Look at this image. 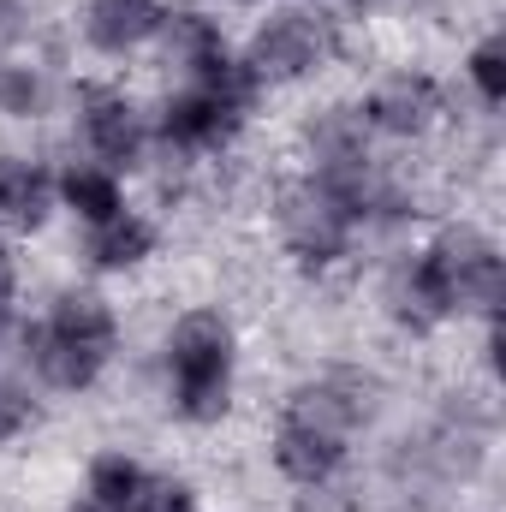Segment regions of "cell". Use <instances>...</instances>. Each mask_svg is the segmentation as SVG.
<instances>
[{
    "instance_id": "9",
    "label": "cell",
    "mask_w": 506,
    "mask_h": 512,
    "mask_svg": "<svg viewBox=\"0 0 506 512\" xmlns=\"http://www.w3.org/2000/svg\"><path fill=\"white\" fill-rule=\"evenodd\" d=\"M84 131H90L102 161H114V167L137 161L143 131H137V114H131V102L120 90H84Z\"/></svg>"
},
{
    "instance_id": "12",
    "label": "cell",
    "mask_w": 506,
    "mask_h": 512,
    "mask_svg": "<svg viewBox=\"0 0 506 512\" xmlns=\"http://www.w3.org/2000/svg\"><path fill=\"white\" fill-rule=\"evenodd\" d=\"M0 215L12 227H42V215H48V173L36 161L0 155Z\"/></svg>"
},
{
    "instance_id": "16",
    "label": "cell",
    "mask_w": 506,
    "mask_h": 512,
    "mask_svg": "<svg viewBox=\"0 0 506 512\" xmlns=\"http://www.w3.org/2000/svg\"><path fill=\"white\" fill-rule=\"evenodd\" d=\"M143 483L149 477L131 459H120V453H108V459L90 465V501H96V512H131L137 495H143Z\"/></svg>"
},
{
    "instance_id": "18",
    "label": "cell",
    "mask_w": 506,
    "mask_h": 512,
    "mask_svg": "<svg viewBox=\"0 0 506 512\" xmlns=\"http://www.w3.org/2000/svg\"><path fill=\"white\" fill-rule=\"evenodd\" d=\"M36 102H42V84L30 72H0V108L6 114H30Z\"/></svg>"
},
{
    "instance_id": "20",
    "label": "cell",
    "mask_w": 506,
    "mask_h": 512,
    "mask_svg": "<svg viewBox=\"0 0 506 512\" xmlns=\"http://www.w3.org/2000/svg\"><path fill=\"white\" fill-rule=\"evenodd\" d=\"M24 417H30V399H24L18 387L0 382V441H12V435L24 429Z\"/></svg>"
},
{
    "instance_id": "19",
    "label": "cell",
    "mask_w": 506,
    "mask_h": 512,
    "mask_svg": "<svg viewBox=\"0 0 506 512\" xmlns=\"http://www.w3.org/2000/svg\"><path fill=\"white\" fill-rule=\"evenodd\" d=\"M131 512H197V507H191V495L179 483H143V495H137Z\"/></svg>"
},
{
    "instance_id": "11",
    "label": "cell",
    "mask_w": 506,
    "mask_h": 512,
    "mask_svg": "<svg viewBox=\"0 0 506 512\" xmlns=\"http://www.w3.org/2000/svg\"><path fill=\"white\" fill-rule=\"evenodd\" d=\"M30 358H36V370H42L54 387H90L102 370H108L114 352L84 346V340H66V334H54V328L42 322V328H30Z\"/></svg>"
},
{
    "instance_id": "8",
    "label": "cell",
    "mask_w": 506,
    "mask_h": 512,
    "mask_svg": "<svg viewBox=\"0 0 506 512\" xmlns=\"http://www.w3.org/2000/svg\"><path fill=\"white\" fill-rule=\"evenodd\" d=\"M435 114H441V90H435L429 78H417V72L387 78L376 96H370V126L393 131V137H417V131H429Z\"/></svg>"
},
{
    "instance_id": "13",
    "label": "cell",
    "mask_w": 506,
    "mask_h": 512,
    "mask_svg": "<svg viewBox=\"0 0 506 512\" xmlns=\"http://www.w3.org/2000/svg\"><path fill=\"white\" fill-rule=\"evenodd\" d=\"M48 328H54V334H66V340H84V346L114 352V310H108L96 292H66V298L54 304Z\"/></svg>"
},
{
    "instance_id": "6",
    "label": "cell",
    "mask_w": 506,
    "mask_h": 512,
    "mask_svg": "<svg viewBox=\"0 0 506 512\" xmlns=\"http://www.w3.org/2000/svg\"><path fill=\"white\" fill-rule=\"evenodd\" d=\"M340 459H346V441H340V435H322V429H310V423L280 417V435H274V465H280L292 483L316 489V483H328V477L340 471Z\"/></svg>"
},
{
    "instance_id": "3",
    "label": "cell",
    "mask_w": 506,
    "mask_h": 512,
    "mask_svg": "<svg viewBox=\"0 0 506 512\" xmlns=\"http://www.w3.org/2000/svg\"><path fill=\"white\" fill-rule=\"evenodd\" d=\"M352 221H358V203L340 197V191L322 185V179L292 185V191L280 197V227H286L292 251L304 256V262H334V256L346 251Z\"/></svg>"
},
{
    "instance_id": "15",
    "label": "cell",
    "mask_w": 506,
    "mask_h": 512,
    "mask_svg": "<svg viewBox=\"0 0 506 512\" xmlns=\"http://www.w3.org/2000/svg\"><path fill=\"white\" fill-rule=\"evenodd\" d=\"M60 197H66L90 227L126 215V209H120V185H114V173H102V167H72V173L60 179Z\"/></svg>"
},
{
    "instance_id": "5",
    "label": "cell",
    "mask_w": 506,
    "mask_h": 512,
    "mask_svg": "<svg viewBox=\"0 0 506 512\" xmlns=\"http://www.w3.org/2000/svg\"><path fill=\"white\" fill-rule=\"evenodd\" d=\"M370 411V399H364V382L358 376H322V382L298 387L292 393V405H286V417L292 423H310V429H322V435H352L358 429V417Z\"/></svg>"
},
{
    "instance_id": "10",
    "label": "cell",
    "mask_w": 506,
    "mask_h": 512,
    "mask_svg": "<svg viewBox=\"0 0 506 512\" xmlns=\"http://www.w3.org/2000/svg\"><path fill=\"white\" fill-rule=\"evenodd\" d=\"M161 24H167L161 0H90V18H84L90 42H96L102 54H126L143 36H155Z\"/></svg>"
},
{
    "instance_id": "7",
    "label": "cell",
    "mask_w": 506,
    "mask_h": 512,
    "mask_svg": "<svg viewBox=\"0 0 506 512\" xmlns=\"http://www.w3.org/2000/svg\"><path fill=\"white\" fill-rule=\"evenodd\" d=\"M245 120V108H233V102H221V96H209V90H191V96H179L173 108H167V120L161 131L179 143V149H221L233 131Z\"/></svg>"
},
{
    "instance_id": "17",
    "label": "cell",
    "mask_w": 506,
    "mask_h": 512,
    "mask_svg": "<svg viewBox=\"0 0 506 512\" xmlns=\"http://www.w3.org/2000/svg\"><path fill=\"white\" fill-rule=\"evenodd\" d=\"M471 78H477L483 102H489V108H501V102H506V48H501V42H483V48L471 54Z\"/></svg>"
},
{
    "instance_id": "14",
    "label": "cell",
    "mask_w": 506,
    "mask_h": 512,
    "mask_svg": "<svg viewBox=\"0 0 506 512\" xmlns=\"http://www.w3.org/2000/svg\"><path fill=\"white\" fill-rule=\"evenodd\" d=\"M149 251H155V227L137 221V215L102 221L96 239H90V262H96V268H131V262H143Z\"/></svg>"
},
{
    "instance_id": "1",
    "label": "cell",
    "mask_w": 506,
    "mask_h": 512,
    "mask_svg": "<svg viewBox=\"0 0 506 512\" xmlns=\"http://www.w3.org/2000/svg\"><path fill=\"white\" fill-rule=\"evenodd\" d=\"M411 298L423 304V322H435L447 310H495L501 304V251L471 227L435 239L411 268Z\"/></svg>"
},
{
    "instance_id": "4",
    "label": "cell",
    "mask_w": 506,
    "mask_h": 512,
    "mask_svg": "<svg viewBox=\"0 0 506 512\" xmlns=\"http://www.w3.org/2000/svg\"><path fill=\"white\" fill-rule=\"evenodd\" d=\"M328 48V24L310 12H274L251 42V72L256 78H298L322 60Z\"/></svg>"
},
{
    "instance_id": "2",
    "label": "cell",
    "mask_w": 506,
    "mask_h": 512,
    "mask_svg": "<svg viewBox=\"0 0 506 512\" xmlns=\"http://www.w3.org/2000/svg\"><path fill=\"white\" fill-rule=\"evenodd\" d=\"M167 358H173L179 411L191 423H215L227 411V393H233V328L215 310H191V316H179Z\"/></svg>"
},
{
    "instance_id": "21",
    "label": "cell",
    "mask_w": 506,
    "mask_h": 512,
    "mask_svg": "<svg viewBox=\"0 0 506 512\" xmlns=\"http://www.w3.org/2000/svg\"><path fill=\"white\" fill-rule=\"evenodd\" d=\"M12 286H18V268H12V256L0 251V310L12 304Z\"/></svg>"
}]
</instances>
